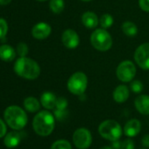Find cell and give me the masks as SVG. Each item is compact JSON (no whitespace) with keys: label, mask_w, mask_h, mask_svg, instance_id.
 Returning a JSON list of instances; mask_svg holds the SVG:
<instances>
[{"label":"cell","mask_w":149,"mask_h":149,"mask_svg":"<svg viewBox=\"0 0 149 149\" xmlns=\"http://www.w3.org/2000/svg\"><path fill=\"white\" fill-rule=\"evenodd\" d=\"M16 57L15 49L6 44L0 46V59L4 61H12Z\"/></svg>","instance_id":"17"},{"label":"cell","mask_w":149,"mask_h":149,"mask_svg":"<svg viewBox=\"0 0 149 149\" xmlns=\"http://www.w3.org/2000/svg\"><path fill=\"white\" fill-rule=\"evenodd\" d=\"M54 118L60 121L64 120L67 117H68V111L67 109L66 110H59V109H55L54 110Z\"/></svg>","instance_id":"28"},{"label":"cell","mask_w":149,"mask_h":149,"mask_svg":"<svg viewBox=\"0 0 149 149\" xmlns=\"http://www.w3.org/2000/svg\"><path fill=\"white\" fill-rule=\"evenodd\" d=\"M81 1H84V2H90V1H92V0H81Z\"/></svg>","instance_id":"36"},{"label":"cell","mask_w":149,"mask_h":149,"mask_svg":"<svg viewBox=\"0 0 149 149\" xmlns=\"http://www.w3.org/2000/svg\"><path fill=\"white\" fill-rule=\"evenodd\" d=\"M73 142L78 149H87L92 142L91 132L86 128H79L73 134Z\"/></svg>","instance_id":"8"},{"label":"cell","mask_w":149,"mask_h":149,"mask_svg":"<svg viewBox=\"0 0 149 149\" xmlns=\"http://www.w3.org/2000/svg\"><path fill=\"white\" fill-rule=\"evenodd\" d=\"M139 8L144 12H149V0H139Z\"/></svg>","instance_id":"29"},{"label":"cell","mask_w":149,"mask_h":149,"mask_svg":"<svg viewBox=\"0 0 149 149\" xmlns=\"http://www.w3.org/2000/svg\"><path fill=\"white\" fill-rule=\"evenodd\" d=\"M82 23L85 27L89 29H94L98 26L99 19L95 13L86 12L82 16Z\"/></svg>","instance_id":"14"},{"label":"cell","mask_w":149,"mask_h":149,"mask_svg":"<svg viewBox=\"0 0 149 149\" xmlns=\"http://www.w3.org/2000/svg\"><path fill=\"white\" fill-rule=\"evenodd\" d=\"M51 149H72L70 143L68 140L65 139H60L55 141L52 146Z\"/></svg>","instance_id":"23"},{"label":"cell","mask_w":149,"mask_h":149,"mask_svg":"<svg viewBox=\"0 0 149 149\" xmlns=\"http://www.w3.org/2000/svg\"><path fill=\"white\" fill-rule=\"evenodd\" d=\"M6 125L5 124V122L3 121V119L0 118V138H3L6 133Z\"/></svg>","instance_id":"31"},{"label":"cell","mask_w":149,"mask_h":149,"mask_svg":"<svg viewBox=\"0 0 149 149\" xmlns=\"http://www.w3.org/2000/svg\"><path fill=\"white\" fill-rule=\"evenodd\" d=\"M117 77L123 83H128L133 80L136 74V67L131 61H123L116 70Z\"/></svg>","instance_id":"7"},{"label":"cell","mask_w":149,"mask_h":149,"mask_svg":"<svg viewBox=\"0 0 149 149\" xmlns=\"http://www.w3.org/2000/svg\"><path fill=\"white\" fill-rule=\"evenodd\" d=\"M123 149H134V143L131 139L123 141Z\"/></svg>","instance_id":"30"},{"label":"cell","mask_w":149,"mask_h":149,"mask_svg":"<svg viewBox=\"0 0 149 149\" xmlns=\"http://www.w3.org/2000/svg\"><path fill=\"white\" fill-rule=\"evenodd\" d=\"M64 0H50L49 2V8L55 14L61 13L64 10Z\"/></svg>","instance_id":"21"},{"label":"cell","mask_w":149,"mask_h":149,"mask_svg":"<svg viewBox=\"0 0 149 149\" xmlns=\"http://www.w3.org/2000/svg\"><path fill=\"white\" fill-rule=\"evenodd\" d=\"M24 107L29 112H36L40 110V104L37 98L33 97H29L24 100Z\"/></svg>","instance_id":"19"},{"label":"cell","mask_w":149,"mask_h":149,"mask_svg":"<svg viewBox=\"0 0 149 149\" xmlns=\"http://www.w3.org/2000/svg\"><path fill=\"white\" fill-rule=\"evenodd\" d=\"M131 90L133 93H140L142 91H143V84L139 81V80H134V81H132L131 83Z\"/></svg>","instance_id":"25"},{"label":"cell","mask_w":149,"mask_h":149,"mask_svg":"<svg viewBox=\"0 0 149 149\" xmlns=\"http://www.w3.org/2000/svg\"><path fill=\"white\" fill-rule=\"evenodd\" d=\"M134 60L138 66L145 70L149 69V42L141 44L134 53Z\"/></svg>","instance_id":"9"},{"label":"cell","mask_w":149,"mask_h":149,"mask_svg":"<svg viewBox=\"0 0 149 149\" xmlns=\"http://www.w3.org/2000/svg\"><path fill=\"white\" fill-rule=\"evenodd\" d=\"M91 43L95 49L101 52H105L111 48L112 38L106 29H96L91 35Z\"/></svg>","instance_id":"4"},{"label":"cell","mask_w":149,"mask_h":149,"mask_svg":"<svg viewBox=\"0 0 149 149\" xmlns=\"http://www.w3.org/2000/svg\"><path fill=\"white\" fill-rule=\"evenodd\" d=\"M134 104H135L137 111L139 113L143 115L149 114V96L140 95L137 97L134 101Z\"/></svg>","instance_id":"13"},{"label":"cell","mask_w":149,"mask_h":149,"mask_svg":"<svg viewBox=\"0 0 149 149\" xmlns=\"http://www.w3.org/2000/svg\"><path fill=\"white\" fill-rule=\"evenodd\" d=\"M4 117L6 124L13 130H21L27 124L26 111L17 105L7 107L4 112Z\"/></svg>","instance_id":"3"},{"label":"cell","mask_w":149,"mask_h":149,"mask_svg":"<svg viewBox=\"0 0 149 149\" xmlns=\"http://www.w3.org/2000/svg\"><path fill=\"white\" fill-rule=\"evenodd\" d=\"M62 44L68 49L77 48L80 44V38L78 33L73 29H67L61 35Z\"/></svg>","instance_id":"10"},{"label":"cell","mask_w":149,"mask_h":149,"mask_svg":"<svg viewBox=\"0 0 149 149\" xmlns=\"http://www.w3.org/2000/svg\"><path fill=\"white\" fill-rule=\"evenodd\" d=\"M54 116L47 111H42L36 114L33 121L35 132L40 136H48L54 129Z\"/></svg>","instance_id":"2"},{"label":"cell","mask_w":149,"mask_h":149,"mask_svg":"<svg viewBox=\"0 0 149 149\" xmlns=\"http://www.w3.org/2000/svg\"><path fill=\"white\" fill-rule=\"evenodd\" d=\"M36 1H40V2H44L46 0H36Z\"/></svg>","instance_id":"37"},{"label":"cell","mask_w":149,"mask_h":149,"mask_svg":"<svg viewBox=\"0 0 149 149\" xmlns=\"http://www.w3.org/2000/svg\"><path fill=\"white\" fill-rule=\"evenodd\" d=\"M100 149H113L111 146H103L102 148H100Z\"/></svg>","instance_id":"35"},{"label":"cell","mask_w":149,"mask_h":149,"mask_svg":"<svg viewBox=\"0 0 149 149\" xmlns=\"http://www.w3.org/2000/svg\"><path fill=\"white\" fill-rule=\"evenodd\" d=\"M68 107V101L65 97H60L57 98L56 100V104H55V108L59 109V110H66Z\"/></svg>","instance_id":"27"},{"label":"cell","mask_w":149,"mask_h":149,"mask_svg":"<svg viewBox=\"0 0 149 149\" xmlns=\"http://www.w3.org/2000/svg\"><path fill=\"white\" fill-rule=\"evenodd\" d=\"M142 145L145 146V147H149V134H146L145 135L143 138H142Z\"/></svg>","instance_id":"33"},{"label":"cell","mask_w":149,"mask_h":149,"mask_svg":"<svg viewBox=\"0 0 149 149\" xmlns=\"http://www.w3.org/2000/svg\"><path fill=\"white\" fill-rule=\"evenodd\" d=\"M130 92L127 86L122 84L118 85L113 91V99L119 104L125 103L129 97Z\"/></svg>","instance_id":"15"},{"label":"cell","mask_w":149,"mask_h":149,"mask_svg":"<svg viewBox=\"0 0 149 149\" xmlns=\"http://www.w3.org/2000/svg\"><path fill=\"white\" fill-rule=\"evenodd\" d=\"M17 53L20 57H26L28 54V46L24 43V42H20L18 46H17Z\"/></svg>","instance_id":"24"},{"label":"cell","mask_w":149,"mask_h":149,"mask_svg":"<svg viewBox=\"0 0 149 149\" xmlns=\"http://www.w3.org/2000/svg\"><path fill=\"white\" fill-rule=\"evenodd\" d=\"M12 2V0H0V5L1 6H6Z\"/></svg>","instance_id":"34"},{"label":"cell","mask_w":149,"mask_h":149,"mask_svg":"<svg viewBox=\"0 0 149 149\" xmlns=\"http://www.w3.org/2000/svg\"><path fill=\"white\" fill-rule=\"evenodd\" d=\"M111 147L113 149H123V142L122 141H119L118 139V140H115V141H112Z\"/></svg>","instance_id":"32"},{"label":"cell","mask_w":149,"mask_h":149,"mask_svg":"<svg viewBox=\"0 0 149 149\" xmlns=\"http://www.w3.org/2000/svg\"><path fill=\"white\" fill-rule=\"evenodd\" d=\"M121 28L123 33L128 37H135L138 33V27L132 21H125Z\"/></svg>","instance_id":"20"},{"label":"cell","mask_w":149,"mask_h":149,"mask_svg":"<svg viewBox=\"0 0 149 149\" xmlns=\"http://www.w3.org/2000/svg\"><path fill=\"white\" fill-rule=\"evenodd\" d=\"M14 71L19 77L27 80H35L40 74L39 64L33 59L27 57H20L16 61Z\"/></svg>","instance_id":"1"},{"label":"cell","mask_w":149,"mask_h":149,"mask_svg":"<svg viewBox=\"0 0 149 149\" xmlns=\"http://www.w3.org/2000/svg\"><path fill=\"white\" fill-rule=\"evenodd\" d=\"M113 22H114V19L112 16L109 13L103 14L99 19V24L102 26V28H104V29L110 28L113 25Z\"/></svg>","instance_id":"22"},{"label":"cell","mask_w":149,"mask_h":149,"mask_svg":"<svg viewBox=\"0 0 149 149\" xmlns=\"http://www.w3.org/2000/svg\"><path fill=\"white\" fill-rule=\"evenodd\" d=\"M51 32L52 28L50 25L45 22H40L32 28V35L37 40L47 39L51 34Z\"/></svg>","instance_id":"11"},{"label":"cell","mask_w":149,"mask_h":149,"mask_svg":"<svg viewBox=\"0 0 149 149\" xmlns=\"http://www.w3.org/2000/svg\"><path fill=\"white\" fill-rule=\"evenodd\" d=\"M98 132L104 139L110 141L118 140L122 135V128L120 125L112 119L102 122L98 127Z\"/></svg>","instance_id":"5"},{"label":"cell","mask_w":149,"mask_h":149,"mask_svg":"<svg viewBox=\"0 0 149 149\" xmlns=\"http://www.w3.org/2000/svg\"><path fill=\"white\" fill-rule=\"evenodd\" d=\"M8 32V25L6 19H0V40L4 39Z\"/></svg>","instance_id":"26"},{"label":"cell","mask_w":149,"mask_h":149,"mask_svg":"<svg viewBox=\"0 0 149 149\" xmlns=\"http://www.w3.org/2000/svg\"><path fill=\"white\" fill-rule=\"evenodd\" d=\"M20 140H21L20 133L17 132H11L8 134H6V136L5 137L4 144L8 148H14L19 146Z\"/></svg>","instance_id":"18"},{"label":"cell","mask_w":149,"mask_h":149,"mask_svg":"<svg viewBox=\"0 0 149 149\" xmlns=\"http://www.w3.org/2000/svg\"><path fill=\"white\" fill-rule=\"evenodd\" d=\"M56 100H57V97H55V95L50 91L44 92L40 97L41 105L47 110H53L55 108Z\"/></svg>","instance_id":"16"},{"label":"cell","mask_w":149,"mask_h":149,"mask_svg":"<svg viewBox=\"0 0 149 149\" xmlns=\"http://www.w3.org/2000/svg\"><path fill=\"white\" fill-rule=\"evenodd\" d=\"M141 130V124L138 119H130L124 127V132L128 137H134L139 133Z\"/></svg>","instance_id":"12"},{"label":"cell","mask_w":149,"mask_h":149,"mask_svg":"<svg viewBox=\"0 0 149 149\" xmlns=\"http://www.w3.org/2000/svg\"><path fill=\"white\" fill-rule=\"evenodd\" d=\"M88 85V78L87 76L83 72H76L69 77L68 81V90L70 93L81 96L84 95L87 89Z\"/></svg>","instance_id":"6"}]
</instances>
